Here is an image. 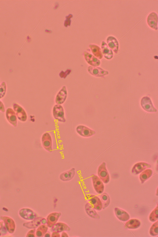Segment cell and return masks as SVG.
Instances as JSON below:
<instances>
[{"label": "cell", "mask_w": 158, "mask_h": 237, "mask_svg": "<svg viewBox=\"0 0 158 237\" xmlns=\"http://www.w3.org/2000/svg\"><path fill=\"white\" fill-rule=\"evenodd\" d=\"M148 25L152 29L157 30L158 29V15L156 13L152 11L149 14L147 18Z\"/></svg>", "instance_id": "4"}, {"label": "cell", "mask_w": 158, "mask_h": 237, "mask_svg": "<svg viewBox=\"0 0 158 237\" xmlns=\"http://www.w3.org/2000/svg\"><path fill=\"white\" fill-rule=\"evenodd\" d=\"M75 174V169L73 168L62 173L60 176V178L63 181H69L73 178Z\"/></svg>", "instance_id": "22"}, {"label": "cell", "mask_w": 158, "mask_h": 237, "mask_svg": "<svg viewBox=\"0 0 158 237\" xmlns=\"http://www.w3.org/2000/svg\"><path fill=\"white\" fill-rule=\"evenodd\" d=\"M85 209L86 213L90 217L95 219L99 218V215L89 203H87L85 204Z\"/></svg>", "instance_id": "24"}, {"label": "cell", "mask_w": 158, "mask_h": 237, "mask_svg": "<svg viewBox=\"0 0 158 237\" xmlns=\"http://www.w3.org/2000/svg\"><path fill=\"white\" fill-rule=\"evenodd\" d=\"M42 144L45 149L51 152L52 151V142L51 137L48 132L44 133L42 137Z\"/></svg>", "instance_id": "7"}, {"label": "cell", "mask_w": 158, "mask_h": 237, "mask_svg": "<svg viewBox=\"0 0 158 237\" xmlns=\"http://www.w3.org/2000/svg\"><path fill=\"white\" fill-rule=\"evenodd\" d=\"M45 235H44L45 237H50V234L49 233H46Z\"/></svg>", "instance_id": "40"}, {"label": "cell", "mask_w": 158, "mask_h": 237, "mask_svg": "<svg viewBox=\"0 0 158 237\" xmlns=\"http://www.w3.org/2000/svg\"><path fill=\"white\" fill-rule=\"evenodd\" d=\"M85 57L87 63L93 66H98L100 64V61L99 59L88 52L85 53Z\"/></svg>", "instance_id": "21"}, {"label": "cell", "mask_w": 158, "mask_h": 237, "mask_svg": "<svg viewBox=\"0 0 158 237\" xmlns=\"http://www.w3.org/2000/svg\"><path fill=\"white\" fill-rule=\"evenodd\" d=\"M52 230L59 233L64 231H69L70 230V227L66 224L59 222L56 223L52 227Z\"/></svg>", "instance_id": "23"}, {"label": "cell", "mask_w": 158, "mask_h": 237, "mask_svg": "<svg viewBox=\"0 0 158 237\" xmlns=\"http://www.w3.org/2000/svg\"><path fill=\"white\" fill-rule=\"evenodd\" d=\"M149 233L151 235L155 236L158 234V222L154 223L151 227L149 231Z\"/></svg>", "instance_id": "31"}, {"label": "cell", "mask_w": 158, "mask_h": 237, "mask_svg": "<svg viewBox=\"0 0 158 237\" xmlns=\"http://www.w3.org/2000/svg\"><path fill=\"white\" fill-rule=\"evenodd\" d=\"M0 111L2 112L5 111V108L2 102L0 100Z\"/></svg>", "instance_id": "35"}, {"label": "cell", "mask_w": 158, "mask_h": 237, "mask_svg": "<svg viewBox=\"0 0 158 237\" xmlns=\"http://www.w3.org/2000/svg\"><path fill=\"white\" fill-rule=\"evenodd\" d=\"M151 167L150 164L145 162H140L135 164L132 169L133 174L137 175L141 173L146 168Z\"/></svg>", "instance_id": "14"}, {"label": "cell", "mask_w": 158, "mask_h": 237, "mask_svg": "<svg viewBox=\"0 0 158 237\" xmlns=\"http://www.w3.org/2000/svg\"><path fill=\"white\" fill-rule=\"evenodd\" d=\"M61 237H68V235L65 232H63L61 234Z\"/></svg>", "instance_id": "38"}, {"label": "cell", "mask_w": 158, "mask_h": 237, "mask_svg": "<svg viewBox=\"0 0 158 237\" xmlns=\"http://www.w3.org/2000/svg\"><path fill=\"white\" fill-rule=\"evenodd\" d=\"M47 223V220L45 218H42L41 219V223L46 224Z\"/></svg>", "instance_id": "37"}, {"label": "cell", "mask_w": 158, "mask_h": 237, "mask_svg": "<svg viewBox=\"0 0 158 237\" xmlns=\"http://www.w3.org/2000/svg\"><path fill=\"white\" fill-rule=\"evenodd\" d=\"M6 116L8 121L15 127L17 125V119L16 115L11 108H8L6 111Z\"/></svg>", "instance_id": "18"}, {"label": "cell", "mask_w": 158, "mask_h": 237, "mask_svg": "<svg viewBox=\"0 0 158 237\" xmlns=\"http://www.w3.org/2000/svg\"><path fill=\"white\" fill-rule=\"evenodd\" d=\"M36 230L35 228L29 231L27 233L26 237H35V232Z\"/></svg>", "instance_id": "34"}, {"label": "cell", "mask_w": 158, "mask_h": 237, "mask_svg": "<svg viewBox=\"0 0 158 237\" xmlns=\"http://www.w3.org/2000/svg\"><path fill=\"white\" fill-rule=\"evenodd\" d=\"M158 219V206L152 211L149 216V219L152 222H154Z\"/></svg>", "instance_id": "30"}, {"label": "cell", "mask_w": 158, "mask_h": 237, "mask_svg": "<svg viewBox=\"0 0 158 237\" xmlns=\"http://www.w3.org/2000/svg\"><path fill=\"white\" fill-rule=\"evenodd\" d=\"M41 217H36L32 221L24 223L23 226L28 229H35L37 228L41 224Z\"/></svg>", "instance_id": "20"}, {"label": "cell", "mask_w": 158, "mask_h": 237, "mask_svg": "<svg viewBox=\"0 0 158 237\" xmlns=\"http://www.w3.org/2000/svg\"><path fill=\"white\" fill-rule=\"evenodd\" d=\"M89 72L93 75L97 77H101L108 74L107 71L101 68L95 66H89L88 69Z\"/></svg>", "instance_id": "16"}, {"label": "cell", "mask_w": 158, "mask_h": 237, "mask_svg": "<svg viewBox=\"0 0 158 237\" xmlns=\"http://www.w3.org/2000/svg\"><path fill=\"white\" fill-rule=\"evenodd\" d=\"M98 173L100 179L105 183H107L110 181V177L106 168V164L103 162L99 167Z\"/></svg>", "instance_id": "2"}, {"label": "cell", "mask_w": 158, "mask_h": 237, "mask_svg": "<svg viewBox=\"0 0 158 237\" xmlns=\"http://www.w3.org/2000/svg\"><path fill=\"white\" fill-rule=\"evenodd\" d=\"M140 222L136 219H132L127 221L125 224V226L130 229H135L138 228L140 225Z\"/></svg>", "instance_id": "25"}, {"label": "cell", "mask_w": 158, "mask_h": 237, "mask_svg": "<svg viewBox=\"0 0 158 237\" xmlns=\"http://www.w3.org/2000/svg\"><path fill=\"white\" fill-rule=\"evenodd\" d=\"M92 179L93 186L96 191L99 194L102 193L104 191V185L101 180L94 174H92Z\"/></svg>", "instance_id": "12"}, {"label": "cell", "mask_w": 158, "mask_h": 237, "mask_svg": "<svg viewBox=\"0 0 158 237\" xmlns=\"http://www.w3.org/2000/svg\"><path fill=\"white\" fill-rule=\"evenodd\" d=\"M70 70H67L65 72L61 71L59 73V76L61 78H65L67 76L71 73Z\"/></svg>", "instance_id": "33"}, {"label": "cell", "mask_w": 158, "mask_h": 237, "mask_svg": "<svg viewBox=\"0 0 158 237\" xmlns=\"http://www.w3.org/2000/svg\"><path fill=\"white\" fill-rule=\"evenodd\" d=\"M13 107L14 111L18 119L22 122L26 121L27 119V115L23 108L16 103L13 104Z\"/></svg>", "instance_id": "5"}, {"label": "cell", "mask_w": 158, "mask_h": 237, "mask_svg": "<svg viewBox=\"0 0 158 237\" xmlns=\"http://www.w3.org/2000/svg\"><path fill=\"white\" fill-rule=\"evenodd\" d=\"M19 214L22 218L27 220H32L37 217L36 213L29 208L21 209L19 211Z\"/></svg>", "instance_id": "8"}, {"label": "cell", "mask_w": 158, "mask_h": 237, "mask_svg": "<svg viewBox=\"0 0 158 237\" xmlns=\"http://www.w3.org/2000/svg\"><path fill=\"white\" fill-rule=\"evenodd\" d=\"M1 235V233H0V236Z\"/></svg>", "instance_id": "41"}, {"label": "cell", "mask_w": 158, "mask_h": 237, "mask_svg": "<svg viewBox=\"0 0 158 237\" xmlns=\"http://www.w3.org/2000/svg\"><path fill=\"white\" fill-rule=\"evenodd\" d=\"M52 114L54 118L57 121L65 122L64 108L61 105L56 104L54 106L52 109Z\"/></svg>", "instance_id": "1"}, {"label": "cell", "mask_w": 158, "mask_h": 237, "mask_svg": "<svg viewBox=\"0 0 158 237\" xmlns=\"http://www.w3.org/2000/svg\"><path fill=\"white\" fill-rule=\"evenodd\" d=\"M101 198L102 201V207L104 208L109 205L110 202V198L107 194L104 193L101 195Z\"/></svg>", "instance_id": "29"}, {"label": "cell", "mask_w": 158, "mask_h": 237, "mask_svg": "<svg viewBox=\"0 0 158 237\" xmlns=\"http://www.w3.org/2000/svg\"><path fill=\"white\" fill-rule=\"evenodd\" d=\"M142 107L145 111L150 112H156V109L153 106L151 99L148 97H143L141 101Z\"/></svg>", "instance_id": "6"}, {"label": "cell", "mask_w": 158, "mask_h": 237, "mask_svg": "<svg viewBox=\"0 0 158 237\" xmlns=\"http://www.w3.org/2000/svg\"><path fill=\"white\" fill-rule=\"evenodd\" d=\"M61 215L60 212H55L48 215L47 218V225L48 227H52L56 222Z\"/></svg>", "instance_id": "15"}, {"label": "cell", "mask_w": 158, "mask_h": 237, "mask_svg": "<svg viewBox=\"0 0 158 237\" xmlns=\"http://www.w3.org/2000/svg\"><path fill=\"white\" fill-rule=\"evenodd\" d=\"M101 47L102 53L104 57L108 60L112 59L113 56V51L104 41H102Z\"/></svg>", "instance_id": "17"}, {"label": "cell", "mask_w": 158, "mask_h": 237, "mask_svg": "<svg viewBox=\"0 0 158 237\" xmlns=\"http://www.w3.org/2000/svg\"><path fill=\"white\" fill-rule=\"evenodd\" d=\"M89 47L91 49L93 53L97 57L101 59L103 57L101 50L98 46L95 44H90Z\"/></svg>", "instance_id": "26"}, {"label": "cell", "mask_w": 158, "mask_h": 237, "mask_svg": "<svg viewBox=\"0 0 158 237\" xmlns=\"http://www.w3.org/2000/svg\"><path fill=\"white\" fill-rule=\"evenodd\" d=\"M67 96V91L65 86H63L56 95L55 101L57 104L61 105L65 102Z\"/></svg>", "instance_id": "11"}, {"label": "cell", "mask_w": 158, "mask_h": 237, "mask_svg": "<svg viewBox=\"0 0 158 237\" xmlns=\"http://www.w3.org/2000/svg\"><path fill=\"white\" fill-rule=\"evenodd\" d=\"M0 218L3 221L8 231L10 234L13 233L15 228V223L13 220L7 216H1Z\"/></svg>", "instance_id": "9"}, {"label": "cell", "mask_w": 158, "mask_h": 237, "mask_svg": "<svg viewBox=\"0 0 158 237\" xmlns=\"http://www.w3.org/2000/svg\"><path fill=\"white\" fill-rule=\"evenodd\" d=\"M107 44L109 47L115 53L118 52L119 49V43L117 39L114 36L110 35L106 39Z\"/></svg>", "instance_id": "13"}, {"label": "cell", "mask_w": 158, "mask_h": 237, "mask_svg": "<svg viewBox=\"0 0 158 237\" xmlns=\"http://www.w3.org/2000/svg\"><path fill=\"white\" fill-rule=\"evenodd\" d=\"M114 212L117 217L121 221H126L130 218L128 214L122 209L116 207L114 209Z\"/></svg>", "instance_id": "19"}, {"label": "cell", "mask_w": 158, "mask_h": 237, "mask_svg": "<svg viewBox=\"0 0 158 237\" xmlns=\"http://www.w3.org/2000/svg\"><path fill=\"white\" fill-rule=\"evenodd\" d=\"M52 237H60V235L59 232H56V231H53L52 234Z\"/></svg>", "instance_id": "36"}, {"label": "cell", "mask_w": 158, "mask_h": 237, "mask_svg": "<svg viewBox=\"0 0 158 237\" xmlns=\"http://www.w3.org/2000/svg\"><path fill=\"white\" fill-rule=\"evenodd\" d=\"M6 90V85L5 82H2L0 85V99L5 95Z\"/></svg>", "instance_id": "32"}, {"label": "cell", "mask_w": 158, "mask_h": 237, "mask_svg": "<svg viewBox=\"0 0 158 237\" xmlns=\"http://www.w3.org/2000/svg\"><path fill=\"white\" fill-rule=\"evenodd\" d=\"M48 226L47 225L43 224L40 225L37 229L36 231V235L37 237H43L47 232L48 230Z\"/></svg>", "instance_id": "28"}, {"label": "cell", "mask_w": 158, "mask_h": 237, "mask_svg": "<svg viewBox=\"0 0 158 237\" xmlns=\"http://www.w3.org/2000/svg\"><path fill=\"white\" fill-rule=\"evenodd\" d=\"M76 130L78 134L84 137H90L95 134L94 131L82 125H79L77 126Z\"/></svg>", "instance_id": "10"}, {"label": "cell", "mask_w": 158, "mask_h": 237, "mask_svg": "<svg viewBox=\"0 0 158 237\" xmlns=\"http://www.w3.org/2000/svg\"><path fill=\"white\" fill-rule=\"evenodd\" d=\"M92 206L95 210H100L102 208V202L100 198L94 195H87L86 196Z\"/></svg>", "instance_id": "3"}, {"label": "cell", "mask_w": 158, "mask_h": 237, "mask_svg": "<svg viewBox=\"0 0 158 237\" xmlns=\"http://www.w3.org/2000/svg\"><path fill=\"white\" fill-rule=\"evenodd\" d=\"M3 224V222H0V231L2 228Z\"/></svg>", "instance_id": "39"}, {"label": "cell", "mask_w": 158, "mask_h": 237, "mask_svg": "<svg viewBox=\"0 0 158 237\" xmlns=\"http://www.w3.org/2000/svg\"><path fill=\"white\" fill-rule=\"evenodd\" d=\"M152 171L150 169H146L140 175L139 179L142 183L149 178L152 174Z\"/></svg>", "instance_id": "27"}]
</instances>
